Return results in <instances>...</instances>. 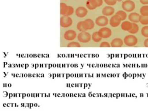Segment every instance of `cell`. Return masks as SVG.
Masks as SVG:
<instances>
[{
	"instance_id": "1",
	"label": "cell",
	"mask_w": 148,
	"mask_h": 111,
	"mask_svg": "<svg viewBox=\"0 0 148 111\" xmlns=\"http://www.w3.org/2000/svg\"><path fill=\"white\" fill-rule=\"evenodd\" d=\"M123 42L128 47H133L137 44L138 39L135 36L130 35L124 38Z\"/></svg>"
},
{
	"instance_id": "2",
	"label": "cell",
	"mask_w": 148,
	"mask_h": 111,
	"mask_svg": "<svg viewBox=\"0 0 148 111\" xmlns=\"http://www.w3.org/2000/svg\"><path fill=\"white\" fill-rule=\"evenodd\" d=\"M123 10L126 12H131L135 8V4L131 0H126L122 4Z\"/></svg>"
},
{
	"instance_id": "3",
	"label": "cell",
	"mask_w": 148,
	"mask_h": 111,
	"mask_svg": "<svg viewBox=\"0 0 148 111\" xmlns=\"http://www.w3.org/2000/svg\"><path fill=\"white\" fill-rule=\"evenodd\" d=\"M60 26L64 28L70 27L73 24L72 19L69 16L64 15L60 18Z\"/></svg>"
},
{
	"instance_id": "4",
	"label": "cell",
	"mask_w": 148,
	"mask_h": 111,
	"mask_svg": "<svg viewBox=\"0 0 148 111\" xmlns=\"http://www.w3.org/2000/svg\"><path fill=\"white\" fill-rule=\"evenodd\" d=\"M90 34L87 32H82L78 34V39L81 42L86 43L91 40Z\"/></svg>"
},
{
	"instance_id": "5",
	"label": "cell",
	"mask_w": 148,
	"mask_h": 111,
	"mask_svg": "<svg viewBox=\"0 0 148 111\" xmlns=\"http://www.w3.org/2000/svg\"><path fill=\"white\" fill-rule=\"evenodd\" d=\"M99 35L102 38L107 39L112 35V31L108 27H104L101 28L98 31Z\"/></svg>"
},
{
	"instance_id": "6",
	"label": "cell",
	"mask_w": 148,
	"mask_h": 111,
	"mask_svg": "<svg viewBox=\"0 0 148 111\" xmlns=\"http://www.w3.org/2000/svg\"><path fill=\"white\" fill-rule=\"evenodd\" d=\"M108 23L109 20L106 16H100L96 19V24L100 27H104L107 25Z\"/></svg>"
},
{
	"instance_id": "7",
	"label": "cell",
	"mask_w": 148,
	"mask_h": 111,
	"mask_svg": "<svg viewBox=\"0 0 148 111\" xmlns=\"http://www.w3.org/2000/svg\"><path fill=\"white\" fill-rule=\"evenodd\" d=\"M121 19L117 15H114L110 19L109 24L113 27H117L121 24Z\"/></svg>"
},
{
	"instance_id": "8",
	"label": "cell",
	"mask_w": 148,
	"mask_h": 111,
	"mask_svg": "<svg viewBox=\"0 0 148 111\" xmlns=\"http://www.w3.org/2000/svg\"><path fill=\"white\" fill-rule=\"evenodd\" d=\"M77 36L76 32L72 30L67 31L64 34V38L67 40H74Z\"/></svg>"
},
{
	"instance_id": "9",
	"label": "cell",
	"mask_w": 148,
	"mask_h": 111,
	"mask_svg": "<svg viewBox=\"0 0 148 111\" xmlns=\"http://www.w3.org/2000/svg\"><path fill=\"white\" fill-rule=\"evenodd\" d=\"M75 12L78 17L82 18V17H85V16L87 15L88 12H87V9L85 7H78L76 9Z\"/></svg>"
},
{
	"instance_id": "10",
	"label": "cell",
	"mask_w": 148,
	"mask_h": 111,
	"mask_svg": "<svg viewBox=\"0 0 148 111\" xmlns=\"http://www.w3.org/2000/svg\"><path fill=\"white\" fill-rule=\"evenodd\" d=\"M77 28L80 32H86L89 30V25L86 21H82L77 24Z\"/></svg>"
},
{
	"instance_id": "11",
	"label": "cell",
	"mask_w": 148,
	"mask_h": 111,
	"mask_svg": "<svg viewBox=\"0 0 148 111\" xmlns=\"http://www.w3.org/2000/svg\"><path fill=\"white\" fill-rule=\"evenodd\" d=\"M115 9L113 7L110 6H107L104 7L102 10V14L104 16H111L114 14Z\"/></svg>"
},
{
	"instance_id": "12",
	"label": "cell",
	"mask_w": 148,
	"mask_h": 111,
	"mask_svg": "<svg viewBox=\"0 0 148 111\" xmlns=\"http://www.w3.org/2000/svg\"><path fill=\"white\" fill-rule=\"evenodd\" d=\"M140 15L136 12H132L128 15V19L133 23L139 22Z\"/></svg>"
},
{
	"instance_id": "13",
	"label": "cell",
	"mask_w": 148,
	"mask_h": 111,
	"mask_svg": "<svg viewBox=\"0 0 148 111\" xmlns=\"http://www.w3.org/2000/svg\"><path fill=\"white\" fill-rule=\"evenodd\" d=\"M123 42L121 39L116 38L112 40L111 47H121L123 46Z\"/></svg>"
},
{
	"instance_id": "14",
	"label": "cell",
	"mask_w": 148,
	"mask_h": 111,
	"mask_svg": "<svg viewBox=\"0 0 148 111\" xmlns=\"http://www.w3.org/2000/svg\"><path fill=\"white\" fill-rule=\"evenodd\" d=\"M132 27V23L128 21H125L121 24V28L123 30L125 31H130Z\"/></svg>"
},
{
	"instance_id": "15",
	"label": "cell",
	"mask_w": 148,
	"mask_h": 111,
	"mask_svg": "<svg viewBox=\"0 0 148 111\" xmlns=\"http://www.w3.org/2000/svg\"><path fill=\"white\" fill-rule=\"evenodd\" d=\"M86 6L90 10H93L97 8V3L95 0H87L86 2Z\"/></svg>"
},
{
	"instance_id": "16",
	"label": "cell",
	"mask_w": 148,
	"mask_h": 111,
	"mask_svg": "<svg viewBox=\"0 0 148 111\" xmlns=\"http://www.w3.org/2000/svg\"><path fill=\"white\" fill-rule=\"evenodd\" d=\"M68 6L66 4L63 3H60V14L61 15H65L67 12L68 11Z\"/></svg>"
},
{
	"instance_id": "17",
	"label": "cell",
	"mask_w": 148,
	"mask_h": 111,
	"mask_svg": "<svg viewBox=\"0 0 148 111\" xmlns=\"http://www.w3.org/2000/svg\"><path fill=\"white\" fill-rule=\"evenodd\" d=\"M116 15H117L120 17L121 21H123L127 17V14L123 10H119L118 12H117Z\"/></svg>"
},
{
	"instance_id": "18",
	"label": "cell",
	"mask_w": 148,
	"mask_h": 111,
	"mask_svg": "<svg viewBox=\"0 0 148 111\" xmlns=\"http://www.w3.org/2000/svg\"><path fill=\"white\" fill-rule=\"evenodd\" d=\"M140 14L142 16H148V5H144L140 10Z\"/></svg>"
},
{
	"instance_id": "19",
	"label": "cell",
	"mask_w": 148,
	"mask_h": 111,
	"mask_svg": "<svg viewBox=\"0 0 148 111\" xmlns=\"http://www.w3.org/2000/svg\"><path fill=\"white\" fill-rule=\"evenodd\" d=\"M92 39L94 42H100L102 40V38L99 35L98 32H95L92 34Z\"/></svg>"
},
{
	"instance_id": "20",
	"label": "cell",
	"mask_w": 148,
	"mask_h": 111,
	"mask_svg": "<svg viewBox=\"0 0 148 111\" xmlns=\"http://www.w3.org/2000/svg\"><path fill=\"white\" fill-rule=\"evenodd\" d=\"M139 31V26L136 23H133L132 22V27L131 28V30L128 31L129 33L130 34H136Z\"/></svg>"
},
{
	"instance_id": "21",
	"label": "cell",
	"mask_w": 148,
	"mask_h": 111,
	"mask_svg": "<svg viewBox=\"0 0 148 111\" xmlns=\"http://www.w3.org/2000/svg\"><path fill=\"white\" fill-rule=\"evenodd\" d=\"M139 21V22L143 25H148V16H145L140 15Z\"/></svg>"
},
{
	"instance_id": "22",
	"label": "cell",
	"mask_w": 148,
	"mask_h": 111,
	"mask_svg": "<svg viewBox=\"0 0 148 111\" xmlns=\"http://www.w3.org/2000/svg\"><path fill=\"white\" fill-rule=\"evenodd\" d=\"M141 34L144 37L148 38V26H146L142 28Z\"/></svg>"
},
{
	"instance_id": "23",
	"label": "cell",
	"mask_w": 148,
	"mask_h": 111,
	"mask_svg": "<svg viewBox=\"0 0 148 111\" xmlns=\"http://www.w3.org/2000/svg\"><path fill=\"white\" fill-rule=\"evenodd\" d=\"M81 47L80 44L78 42H72L68 44L67 45L68 47Z\"/></svg>"
},
{
	"instance_id": "24",
	"label": "cell",
	"mask_w": 148,
	"mask_h": 111,
	"mask_svg": "<svg viewBox=\"0 0 148 111\" xmlns=\"http://www.w3.org/2000/svg\"><path fill=\"white\" fill-rule=\"evenodd\" d=\"M85 20L87 21V24H88L89 30H91V29L93 28L94 27V23L92 19H87Z\"/></svg>"
},
{
	"instance_id": "25",
	"label": "cell",
	"mask_w": 148,
	"mask_h": 111,
	"mask_svg": "<svg viewBox=\"0 0 148 111\" xmlns=\"http://www.w3.org/2000/svg\"><path fill=\"white\" fill-rule=\"evenodd\" d=\"M104 1L105 3L109 5H115L117 2V0H104Z\"/></svg>"
},
{
	"instance_id": "26",
	"label": "cell",
	"mask_w": 148,
	"mask_h": 111,
	"mask_svg": "<svg viewBox=\"0 0 148 111\" xmlns=\"http://www.w3.org/2000/svg\"><path fill=\"white\" fill-rule=\"evenodd\" d=\"M74 12V8L71 6H68V11L67 12L66 14H65V16H70L73 14Z\"/></svg>"
},
{
	"instance_id": "27",
	"label": "cell",
	"mask_w": 148,
	"mask_h": 111,
	"mask_svg": "<svg viewBox=\"0 0 148 111\" xmlns=\"http://www.w3.org/2000/svg\"><path fill=\"white\" fill-rule=\"evenodd\" d=\"M100 47H111V45H110L109 42H102L100 45Z\"/></svg>"
},
{
	"instance_id": "28",
	"label": "cell",
	"mask_w": 148,
	"mask_h": 111,
	"mask_svg": "<svg viewBox=\"0 0 148 111\" xmlns=\"http://www.w3.org/2000/svg\"><path fill=\"white\" fill-rule=\"evenodd\" d=\"M95 1L97 3V7H100L102 5L103 3V0H95Z\"/></svg>"
},
{
	"instance_id": "29",
	"label": "cell",
	"mask_w": 148,
	"mask_h": 111,
	"mask_svg": "<svg viewBox=\"0 0 148 111\" xmlns=\"http://www.w3.org/2000/svg\"><path fill=\"white\" fill-rule=\"evenodd\" d=\"M140 2L143 5L148 4V0H140Z\"/></svg>"
},
{
	"instance_id": "30",
	"label": "cell",
	"mask_w": 148,
	"mask_h": 111,
	"mask_svg": "<svg viewBox=\"0 0 148 111\" xmlns=\"http://www.w3.org/2000/svg\"><path fill=\"white\" fill-rule=\"evenodd\" d=\"M144 45L145 47H148V39H146L144 42Z\"/></svg>"
},
{
	"instance_id": "31",
	"label": "cell",
	"mask_w": 148,
	"mask_h": 111,
	"mask_svg": "<svg viewBox=\"0 0 148 111\" xmlns=\"http://www.w3.org/2000/svg\"><path fill=\"white\" fill-rule=\"evenodd\" d=\"M117 1H118V2H121V1H122L123 0H117Z\"/></svg>"
},
{
	"instance_id": "32",
	"label": "cell",
	"mask_w": 148,
	"mask_h": 111,
	"mask_svg": "<svg viewBox=\"0 0 148 111\" xmlns=\"http://www.w3.org/2000/svg\"><path fill=\"white\" fill-rule=\"evenodd\" d=\"M64 1H66V0H64Z\"/></svg>"
}]
</instances>
